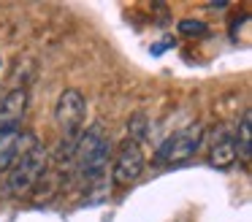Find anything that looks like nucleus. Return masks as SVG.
I'll use <instances>...</instances> for the list:
<instances>
[{
    "label": "nucleus",
    "mask_w": 252,
    "mask_h": 222,
    "mask_svg": "<svg viewBox=\"0 0 252 222\" xmlns=\"http://www.w3.org/2000/svg\"><path fill=\"white\" fill-rule=\"evenodd\" d=\"M73 160H76V171L87 184H98L109 173V138H106L103 127L93 125L87 127L79 141L73 144Z\"/></svg>",
    "instance_id": "f257e3e1"
},
{
    "label": "nucleus",
    "mask_w": 252,
    "mask_h": 222,
    "mask_svg": "<svg viewBox=\"0 0 252 222\" xmlns=\"http://www.w3.org/2000/svg\"><path fill=\"white\" fill-rule=\"evenodd\" d=\"M46 165H49V152H46V146L38 138H33L17 155L14 165L8 168V192L28 195L46 173Z\"/></svg>",
    "instance_id": "f03ea898"
},
{
    "label": "nucleus",
    "mask_w": 252,
    "mask_h": 222,
    "mask_svg": "<svg viewBox=\"0 0 252 222\" xmlns=\"http://www.w3.org/2000/svg\"><path fill=\"white\" fill-rule=\"evenodd\" d=\"M203 141V125H187L179 133L168 135L163 144L158 146V155H155V162L158 165H165V162H185L201 149Z\"/></svg>",
    "instance_id": "7ed1b4c3"
},
{
    "label": "nucleus",
    "mask_w": 252,
    "mask_h": 222,
    "mask_svg": "<svg viewBox=\"0 0 252 222\" xmlns=\"http://www.w3.org/2000/svg\"><path fill=\"white\" fill-rule=\"evenodd\" d=\"M84 108H87V100L84 95L76 90V87H68V90L60 92L55 103V122L57 127L65 135H73L79 130V125L84 122Z\"/></svg>",
    "instance_id": "20e7f679"
},
{
    "label": "nucleus",
    "mask_w": 252,
    "mask_h": 222,
    "mask_svg": "<svg viewBox=\"0 0 252 222\" xmlns=\"http://www.w3.org/2000/svg\"><path fill=\"white\" fill-rule=\"evenodd\" d=\"M141 173H144L141 146L125 141V144L120 146V152H117V157H114V165H111V182H114L117 187H127V184L138 182Z\"/></svg>",
    "instance_id": "39448f33"
},
{
    "label": "nucleus",
    "mask_w": 252,
    "mask_h": 222,
    "mask_svg": "<svg viewBox=\"0 0 252 222\" xmlns=\"http://www.w3.org/2000/svg\"><path fill=\"white\" fill-rule=\"evenodd\" d=\"M28 103H30V95L25 87L6 92L3 100H0V130H19L25 114H28Z\"/></svg>",
    "instance_id": "423d86ee"
},
{
    "label": "nucleus",
    "mask_w": 252,
    "mask_h": 222,
    "mask_svg": "<svg viewBox=\"0 0 252 222\" xmlns=\"http://www.w3.org/2000/svg\"><path fill=\"white\" fill-rule=\"evenodd\" d=\"M33 138V133H22V130H0V173H6L14 165L17 155Z\"/></svg>",
    "instance_id": "0eeeda50"
},
{
    "label": "nucleus",
    "mask_w": 252,
    "mask_h": 222,
    "mask_svg": "<svg viewBox=\"0 0 252 222\" xmlns=\"http://www.w3.org/2000/svg\"><path fill=\"white\" fill-rule=\"evenodd\" d=\"M239 160L236 157V144H233V135H220L217 141L212 144V152H209V162L220 171H228L233 162Z\"/></svg>",
    "instance_id": "6e6552de"
},
{
    "label": "nucleus",
    "mask_w": 252,
    "mask_h": 222,
    "mask_svg": "<svg viewBox=\"0 0 252 222\" xmlns=\"http://www.w3.org/2000/svg\"><path fill=\"white\" fill-rule=\"evenodd\" d=\"M250 108H247L244 114H241L239 119V127H236L233 133V144H236V157H241V160H250V152H252V130H250Z\"/></svg>",
    "instance_id": "1a4fd4ad"
},
{
    "label": "nucleus",
    "mask_w": 252,
    "mask_h": 222,
    "mask_svg": "<svg viewBox=\"0 0 252 222\" xmlns=\"http://www.w3.org/2000/svg\"><path fill=\"white\" fill-rule=\"evenodd\" d=\"M147 127H149V125H147V117H144L141 111H136L130 119H127V141L141 146V141L147 138Z\"/></svg>",
    "instance_id": "9d476101"
},
{
    "label": "nucleus",
    "mask_w": 252,
    "mask_h": 222,
    "mask_svg": "<svg viewBox=\"0 0 252 222\" xmlns=\"http://www.w3.org/2000/svg\"><path fill=\"white\" fill-rule=\"evenodd\" d=\"M179 32H185V35H203L206 25L201 19H185V22H179Z\"/></svg>",
    "instance_id": "9b49d317"
},
{
    "label": "nucleus",
    "mask_w": 252,
    "mask_h": 222,
    "mask_svg": "<svg viewBox=\"0 0 252 222\" xmlns=\"http://www.w3.org/2000/svg\"><path fill=\"white\" fill-rule=\"evenodd\" d=\"M0 63H3V60H0Z\"/></svg>",
    "instance_id": "f8f14e48"
}]
</instances>
